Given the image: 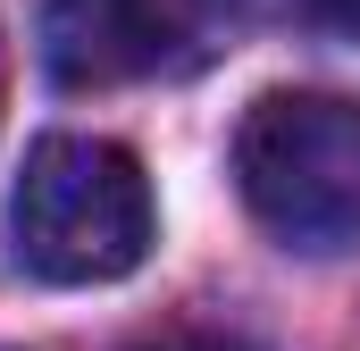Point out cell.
Listing matches in <instances>:
<instances>
[{"instance_id": "6da1fadb", "label": "cell", "mask_w": 360, "mask_h": 351, "mask_svg": "<svg viewBox=\"0 0 360 351\" xmlns=\"http://www.w3.org/2000/svg\"><path fill=\"white\" fill-rule=\"evenodd\" d=\"M8 243L17 267L42 284H117L151 251V184L134 151L101 134H51L25 151L8 192Z\"/></svg>"}, {"instance_id": "7a4b0ae2", "label": "cell", "mask_w": 360, "mask_h": 351, "mask_svg": "<svg viewBox=\"0 0 360 351\" xmlns=\"http://www.w3.org/2000/svg\"><path fill=\"white\" fill-rule=\"evenodd\" d=\"M235 184L293 251L360 243V109L335 92H260L235 126Z\"/></svg>"}, {"instance_id": "3957f363", "label": "cell", "mask_w": 360, "mask_h": 351, "mask_svg": "<svg viewBox=\"0 0 360 351\" xmlns=\"http://www.w3.org/2000/svg\"><path fill=\"white\" fill-rule=\"evenodd\" d=\"M235 34V0H51L42 51L59 84H143L184 76Z\"/></svg>"}, {"instance_id": "277c9868", "label": "cell", "mask_w": 360, "mask_h": 351, "mask_svg": "<svg viewBox=\"0 0 360 351\" xmlns=\"http://www.w3.org/2000/svg\"><path fill=\"white\" fill-rule=\"evenodd\" d=\"M285 17H302L310 34H335V42H360V0H285Z\"/></svg>"}, {"instance_id": "5b68a950", "label": "cell", "mask_w": 360, "mask_h": 351, "mask_svg": "<svg viewBox=\"0 0 360 351\" xmlns=\"http://www.w3.org/2000/svg\"><path fill=\"white\" fill-rule=\"evenodd\" d=\"M134 351H252L243 335H218V326H168V335H151V343Z\"/></svg>"}, {"instance_id": "8992f818", "label": "cell", "mask_w": 360, "mask_h": 351, "mask_svg": "<svg viewBox=\"0 0 360 351\" xmlns=\"http://www.w3.org/2000/svg\"><path fill=\"white\" fill-rule=\"evenodd\" d=\"M0 84H8V51H0Z\"/></svg>"}]
</instances>
